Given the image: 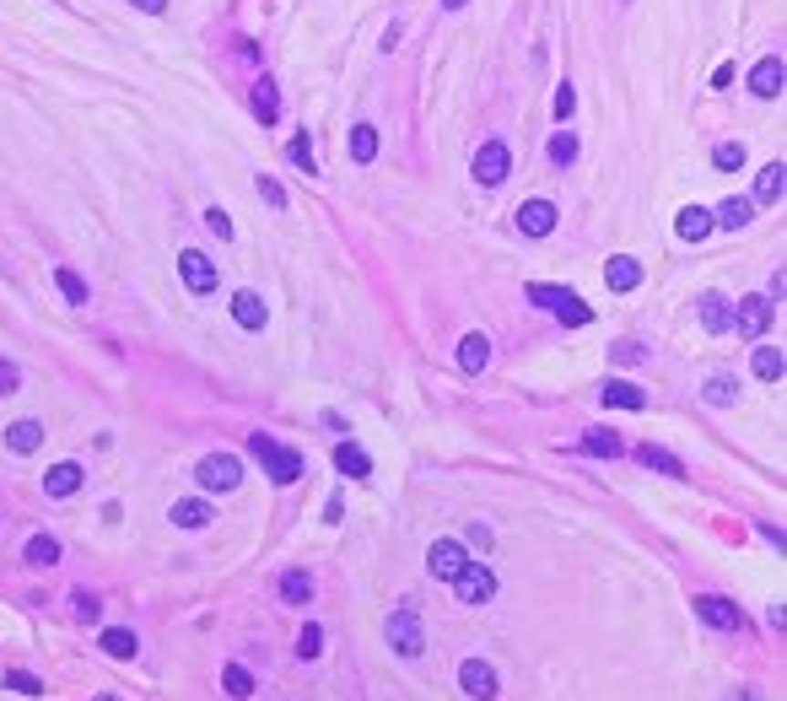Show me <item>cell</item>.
<instances>
[{
    "mask_svg": "<svg viewBox=\"0 0 787 701\" xmlns=\"http://www.w3.org/2000/svg\"><path fill=\"white\" fill-rule=\"evenodd\" d=\"M205 227H211L216 237H233V216H227L222 205H211V211H205Z\"/></svg>",
    "mask_w": 787,
    "mask_h": 701,
    "instance_id": "obj_47",
    "label": "cell"
},
{
    "mask_svg": "<svg viewBox=\"0 0 787 701\" xmlns=\"http://www.w3.org/2000/svg\"><path fill=\"white\" fill-rule=\"evenodd\" d=\"M129 5L146 11V16H162V11H168V0H129Z\"/></svg>",
    "mask_w": 787,
    "mask_h": 701,
    "instance_id": "obj_48",
    "label": "cell"
},
{
    "mask_svg": "<svg viewBox=\"0 0 787 701\" xmlns=\"http://www.w3.org/2000/svg\"><path fill=\"white\" fill-rule=\"evenodd\" d=\"M550 313H555L561 324H572V330L594 324V308H588V302H583L577 292H566V287H561V297H555V308H550Z\"/></svg>",
    "mask_w": 787,
    "mask_h": 701,
    "instance_id": "obj_23",
    "label": "cell"
},
{
    "mask_svg": "<svg viewBox=\"0 0 787 701\" xmlns=\"http://www.w3.org/2000/svg\"><path fill=\"white\" fill-rule=\"evenodd\" d=\"M248 103H254L259 124H275V119H281V92H275V81H270V76H259V81H254V98H248Z\"/></svg>",
    "mask_w": 787,
    "mask_h": 701,
    "instance_id": "obj_24",
    "label": "cell"
},
{
    "mask_svg": "<svg viewBox=\"0 0 787 701\" xmlns=\"http://www.w3.org/2000/svg\"><path fill=\"white\" fill-rule=\"evenodd\" d=\"M674 233L685 237V243H701V237L712 233V211H707V205H685L679 222H674Z\"/></svg>",
    "mask_w": 787,
    "mask_h": 701,
    "instance_id": "obj_25",
    "label": "cell"
},
{
    "mask_svg": "<svg viewBox=\"0 0 787 701\" xmlns=\"http://www.w3.org/2000/svg\"><path fill=\"white\" fill-rule=\"evenodd\" d=\"M383 637H388V647H394L399 658H421V653H426V632H421V615H416L410 604H399V610L388 615V626H383Z\"/></svg>",
    "mask_w": 787,
    "mask_h": 701,
    "instance_id": "obj_2",
    "label": "cell"
},
{
    "mask_svg": "<svg viewBox=\"0 0 787 701\" xmlns=\"http://www.w3.org/2000/svg\"><path fill=\"white\" fill-rule=\"evenodd\" d=\"M76 615H81L87 626H98V621H103V604H98V599H92V593L81 588V593H76Z\"/></svg>",
    "mask_w": 787,
    "mask_h": 701,
    "instance_id": "obj_43",
    "label": "cell"
},
{
    "mask_svg": "<svg viewBox=\"0 0 787 701\" xmlns=\"http://www.w3.org/2000/svg\"><path fill=\"white\" fill-rule=\"evenodd\" d=\"M485 361H491V340L485 335H464L459 340V367L464 372H485Z\"/></svg>",
    "mask_w": 787,
    "mask_h": 701,
    "instance_id": "obj_29",
    "label": "cell"
},
{
    "mask_svg": "<svg viewBox=\"0 0 787 701\" xmlns=\"http://www.w3.org/2000/svg\"><path fill=\"white\" fill-rule=\"evenodd\" d=\"M696 313H701V330L707 335H728L733 330V302L723 292H701L696 297Z\"/></svg>",
    "mask_w": 787,
    "mask_h": 701,
    "instance_id": "obj_12",
    "label": "cell"
},
{
    "mask_svg": "<svg viewBox=\"0 0 787 701\" xmlns=\"http://www.w3.org/2000/svg\"><path fill=\"white\" fill-rule=\"evenodd\" d=\"M599 400L615 410H647V389H637L631 378H605V383H599Z\"/></svg>",
    "mask_w": 787,
    "mask_h": 701,
    "instance_id": "obj_14",
    "label": "cell"
},
{
    "mask_svg": "<svg viewBox=\"0 0 787 701\" xmlns=\"http://www.w3.org/2000/svg\"><path fill=\"white\" fill-rule=\"evenodd\" d=\"M233 319H238V330H264V319H270V308L259 302V292H238L233 297Z\"/></svg>",
    "mask_w": 787,
    "mask_h": 701,
    "instance_id": "obj_21",
    "label": "cell"
},
{
    "mask_svg": "<svg viewBox=\"0 0 787 701\" xmlns=\"http://www.w3.org/2000/svg\"><path fill=\"white\" fill-rule=\"evenodd\" d=\"M22 561H27V567H55V561H60V539H55V534H33V539L22 545Z\"/></svg>",
    "mask_w": 787,
    "mask_h": 701,
    "instance_id": "obj_28",
    "label": "cell"
},
{
    "mask_svg": "<svg viewBox=\"0 0 787 701\" xmlns=\"http://www.w3.org/2000/svg\"><path fill=\"white\" fill-rule=\"evenodd\" d=\"M733 330H739L744 340H761V335L771 330V297H739V302H733Z\"/></svg>",
    "mask_w": 787,
    "mask_h": 701,
    "instance_id": "obj_7",
    "label": "cell"
},
{
    "mask_svg": "<svg viewBox=\"0 0 787 701\" xmlns=\"http://www.w3.org/2000/svg\"><path fill=\"white\" fill-rule=\"evenodd\" d=\"M712 168L739 173V168H744V146H739V141H718V146H712Z\"/></svg>",
    "mask_w": 787,
    "mask_h": 701,
    "instance_id": "obj_37",
    "label": "cell"
},
{
    "mask_svg": "<svg viewBox=\"0 0 787 701\" xmlns=\"http://www.w3.org/2000/svg\"><path fill=\"white\" fill-rule=\"evenodd\" d=\"M782 189H787V168L782 162H766V168L755 173V194H750V200H755V205H777Z\"/></svg>",
    "mask_w": 787,
    "mask_h": 701,
    "instance_id": "obj_18",
    "label": "cell"
},
{
    "mask_svg": "<svg viewBox=\"0 0 787 701\" xmlns=\"http://www.w3.org/2000/svg\"><path fill=\"white\" fill-rule=\"evenodd\" d=\"M426 567H431V578L453 583V578L470 567V550H464L459 539H431V550H426Z\"/></svg>",
    "mask_w": 787,
    "mask_h": 701,
    "instance_id": "obj_8",
    "label": "cell"
},
{
    "mask_svg": "<svg viewBox=\"0 0 787 701\" xmlns=\"http://www.w3.org/2000/svg\"><path fill=\"white\" fill-rule=\"evenodd\" d=\"M453 593H459V604H491V599H496V572H491L485 561H470V567L453 578Z\"/></svg>",
    "mask_w": 787,
    "mask_h": 701,
    "instance_id": "obj_6",
    "label": "cell"
},
{
    "mask_svg": "<svg viewBox=\"0 0 787 701\" xmlns=\"http://www.w3.org/2000/svg\"><path fill=\"white\" fill-rule=\"evenodd\" d=\"M470 173H475L481 189H496L502 178L513 173V152H507V141H485L481 152H475V162H470Z\"/></svg>",
    "mask_w": 787,
    "mask_h": 701,
    "instance_id": "obj_4",
    "label": "cell"
},
{
    "mask_svg": "<svg viewBox=\"0 0 787 701\" xmlns=\"http://www.w3.org/2000/svg\"><path fill=\"white\" fill-rule=\"evenodd\" d=\"M286 157H292V162H297L303 173H318V162H313V135H307V130L286 141Z\"/></svg>",
    "mask_w": 787,
    "mask_h": 701,
    "instance_id": "obj_38",
    "label": "cell"
},
{
    "mask_svg": "<svg viewBox=\"0 0 787 701\" xmlns=\"http://www.w3.org/2000/svg\"><path fill=\"white\" fill-rule=\"evenodd\" d=\"M211 518H216V507H211V502H200V497L173 502V524H179V528H205Z\"/></svg>",
    "mask_w": 787,
    "mask_h": 701,
    "instance_id": "obj_27",
    "label": "cell"
},
{
    "mask_svg": "<svg viewBox=\"0 0 787 701\" xmlns=\"http://www.w3.org/2000/svg\"><path fill=\"white\" fill-rule=\"evenodd\" d=\"M615 361H620V367H637V361H647V350L637 346V340H615Z\"/></svg>",
    "mask_w": 787,
    "mask_h": 701,
    "instance_id": "obj_45",
    "label": "cell"
},
{
    "mask_svg": "<svg viewBox=\"0 0 787 701\" xmlns=\"http://www.w3.org/2000/svg\"><path fill=\"white\" fill-rule=\"evenodd\" d=\"M782 81H787V65L782 55H766L755 70H750V92L761 98V103H771V98H782Z\"/></svg>",
    "mask_w": 787,
    "mask_h": 701,
    "instance_id": "obj_11",
    "label": "cell"
},
{
    "mask_svg": "<svg viewBox=\"0 0 787 701\" xmlns=\"http://www.w3.org/2000/svg\"><path fill=\"white\" fill-rule=\"evenodd\" d=\"M518 233L550 237L555 233V205H550V200H523V205H518Z\"/></svg>",
    "mask_w": 787,
    "mask_h": 701,
    "instance_id": "obj_13",
    "label": "cell"
},
{
    "mask_svg": "<svg viewBox=\"0 0 787 701\" xmlns=\"http://www.w3.org/2000/svg\"><path fill=\"white\" fill-rule=\"evenodd\" d=\"M459 685H464V696H475V701H496V669L485 664V658H464L459 664Z\"/></svg>",
    "mask_w": 787,
    "mask_h": 701,
    "instance_id": "obj_10",
    "label": "cell"
},
{
    "mask_svg": "<svg viewBox=\"0 0 787 701\" xmlns=\"http://www.w3.org/2000/svg\"><path fill=\"white\" fill-rule=\"evenodd\" d=\"M755 222V200L750 194H728L723 205L712 211V227H728V233H739V227H750Z\"/></svg>",
    "mask_w": 787,
    "mask_h": 701,
    "instance_id": "obj_16",
    "label": "cell"
},
{
    "mask_svg": "<svg viewBox=\"0 0 787 701\" xmlns=\"http://www.w3.org/2000/svg\"><path fill=\"white\" fill-rule=\"evenodd\" d=\"M583 454H594V459H620L626 443H620V432H609V426H588V432H583Z\"/></svg>",
    "mask_w": 787,
    "mask_h": 701,
    "instance_id": "obj_22",
    "label": "cell"
},
{
    "mask_svg": "<svg viewBox=\"0 0 787 701\" xmlns=\"http://www.w3.org/2000/svg\"><path fill=\"white\" fill-rule=\"evenodd\" d=\"M103 653H109V658H135L140 643H135V632H129V626H109V632H103Z\"/></svg>",
    "mask_w": 787,
    "mask_h": 701,
    "instance_id": "obj_34",
    "label": "cell"
},
{
    "mask_svg": "<svg viewBox=\"0 0 787 701\" xmlns=\"http://www.w3.org/2000/svg\"><path fill=\"white\" fill-rule=\"evenodd\" d=\"M81 480H87V469L76 465V459H65V465H55L49 475H44V491L65 502V497H76V491H81Z\"/></svg>",
    "mask_w": 787,
    "mask_h": 701,
    "instance_id": "obj_17",
    "label": "cell"
},
{
    "mask_svg": "<svg viewBox=\"0 0 787 701\" xmlns=\"http://www.w3.org/2000/svg\"><path fill=\"white\" fill-rule=\"evenodd\" d=\"M464 5H470V0H442V11H464Z\"/></svg>",
    "mask_w": 787,
    "mask_h": 701,
    "instance_id": "obj_50",
    "label": "cell"
},
{
    "mask_svg": "<svg viewBox=\"0 0 787 701\" xmlns=\"http://www.w3.org/2000/svg\"><path fill=\"white\" fill-rule=\"evenodd\" d=\"M701 400H707V405H718V410L733 405V400H739V378H728V372H712V378L701 383Z\"/></svg>",
    "mask_w": 787,
    "mask_h": 701,
    "instance_id": "obj_30",
    "label": "cell"
},
{
    "mask_svg": "<svg viewBox=\"0 0 787 701\" xmlns=\"http://www.w3.org/2000/svg\"><path fill=\"white\" fill-rule=\"evenodd\" d=\"M605 281H609V292H637L642 287V259H631V254L605 259Z\"/></svg>",
    "mask_w": 787,
    "mask_h": 701,
    "instance_id": "obj_15",
    "label": "cell"
},
{
    "mask_svg": "<svg viewBox=\"0 0 787 701\" xmlns=\"http://www.w3.org/2000/svg\"><path fill=\"white\" fill-rule=\"evenodd\" d=\"M545 157L555 162V168H572V162H577V135H572V130H555L550 146H545Z\"/></svg>",
    "mask_w": 787,
    "mask_h": 701,
    "instance_id": "obj_35",
    "label": "cell"
},
{
    "mask_svg": "<svg viewBox=\"0 0 787 701\" xmlns=\"http://www.w3.org/2000/svg\"><path fill=\"white\" fill-rule=\"evenodd\" d=\"M55 281H60V292H65V302H76V308H87V281L76 276V270H55Z\"/></svg>",
    "mask_w": 787,
    "mask_h": 701,
    "instance_id": "obj_39",
    "label": "cell"
},
{
    "mask_svg": "<svg viewBox=\"0 0 787 701\" xmlns=\"http://www.w3.org/2000/svg\"><path fill=\"white\" fill-rule=\"evenodd\" d=\"M550 109H555V119H572V114H577V92H572V81H561V87H555Z\"/></svg>",
    "mask_w": 787,
    "mask_h": 701,
    "instance_id": "obj_42",
    "label": "cell"
},
{
    "mask_svg": "<svg viewBox=\"0 0 787 701\" xmlns=\"http://www.w3.org/2000/svg\"><path fill=\"white\" fill-rule=\"evenodd\" d=\"M248 454L259 459V469H264L275 486H292V480H303V475H307L303 454H297V448H286V443H275L270 432H248Z\"/></svg>",
    "mask_w": 787,
    "mask_h": 701,
    "instance_id": "obj_1",
    "label": "cell"
},
{
    "mask_svg": "<svg viewBox=\"0 0 787 701\" xmlns=\"http://www.w3.org/2000/svg\"><path fill=\"white\" fill-rule=\"evenodd\" d=\"M259 194H264V205H270V211H286V189H281L275 178L259 173Z\"/></svg>",
    "mask_w": 787,
    "mask_h": 701,
    "instance_id": "obj_44",
    "label": "cell"
},
{
    "mask_svg": "<svg viewBox=\"0 0 787 701\" xmlns=\"http://www.w3.org/2000/svg\"><path fill=\"white\" fill-rule=\"evenodd\" d=\"M194 480H200L205 491H238V486H243V465L233 459V454H205V459L194 465Z\"/></svg>",
    "mask_w": 787,
    "mask_h": 701,
    "instance_id": "obj_3",
    "label": "cell"
},
{
    "mask_svg": "<svg viewBox=\"0 0 787 701\" xmlns=\"http://www.w3.org/2000/svg\"><path fill=\"white\" fill-rule=\"evenodd\" d=\"M637 465L653 469V475H668V480H685V465H679L668 448H658V443H642V448H637Z\"/></svg>",
    "mask_w": 787,
    "mask_h": 701,
    "instance_id": "obj_20",
    "label": "cell"
},
{
    "mask_svg": "<svg viewBox=\"0 0 787 701\" xmlns=\"http://www.w3.org/2000/svg\"><path fill=\"white\" fill-rule=\"evenodd\" d=\"M179 276H183V287H189L194 297H211V292H216V281H222L216 259H205L200 248H183V254H179Z\"/></svg>",
    "mask_w": 787,
    "mask_h": 701,
    "instance_id": "obj_5",
    "label": "cell"
},
{
    "mask_svg": "<svg viewBox=\"0 0 787 701\" xmlns=\"http://www.w3.org/2000/svg\"><path fill=\"white\" fill-rule=\"evenodd\" d=\"M318 653H324V626H318V621H307L303 637H297V658H318Z\"/></svg>",
    "mask_w": 787,
    "mask_h": 701,
    "instance_id": "obj_40",
    "label": "cell"
},
{
    "mask_svg": "<svg viewBox=\"0 0 787 701\" xmlns=\"http://www.w3.org/2000/svg\"><path fill=\"white\" fill-rule=\"evenodd\" d=\"M335 469L351 475V480H367V475H372V459H367V448H357V443L346 437V443L335 448Z\"/></svg>",
    "mask_w": 787,
    "mask_h": 701,
    "instance_id": "obj_26",
    "label": "cell"
},
{
    "mask_svg": "<svg viewBox=\"0 0 787 701\" xmlns=\"http://www.w3.org/2000/svg\"><path fill=\"white\" fill-rule=\"evenodd\" d=\"M5 691H22V696H44V680H38V675H27V669H11V675H5Z\"/></svg>",
    "mask_w": 787,
    "mask_h": 701,
    "instance_id": "obj_41",
    "label": "cell"
},
{
    "mask_svg": "<svg viewBox=\"0 0 787 701\" xmlns=\"http://www.w3.org/2000/svg\"><path fill=\"white\" fill-rule=\"evenodd\" d=\"M378 157V124H351V162L367 168Z\"/></svg>",
    "mask_w": 787,
    "mask_h": 701,
    "instance_id": "obj_31",
    "label": "cell"
},
{
    "mask_svg": "<svg viewBox=\"0 0 787 701\" xmlns=\"http://www.w3.org/2000/svg\"><path fill=\"white\" fill-rule=\"evenodd\" d=\"M712 87H718V92H728V87H733V65H718V76H712Z\"/></svg>",
    "mask_w": 787,
    "mask_h": 701,
    "instance_id": "obj_49",
    "label": "cell"
},
{
    "mask_svg": "<svg viewBox=\"0 0 787 701\" xmlns=\"http://www.w3.org/2000/svg\"><path fill=\"white\" fill-rule=\"evenodd\" d=\"M275 588H281V599H286V604H307V599H313V578L297 572V567H292V572H281V583H275Z\"/></svg>",
    "mask_w": 787,
    "mask_h": 701,
    "instance_id": "obj_33",
    "label": "cell"
},
{
    "mask_svg": "<svg viewBox=\"0 0 787 701\" xmlns=\"http://www.w3.org/2000/svg\"><path fill=\"white\" fill-rule=\"evenodd\" d=\"M696 615L707 626H718V632H744V610L733 599H723V593H696Z\"/></svg>",
    "mask_w": 787,
    "mask_h": 701,
    "instance_id": "obj_9",
    "label": "cell"
},
{
    "mask_svg": "<svg viewBox=\"0 0 787 701\" xmlns=\"http://www.w3.org/2000/svg\"><path fill=\"white\" fill-rule=\"evenodd\" d=\"M222 685H227V696H238V701L254 696V675H248L243 664H227V669H222Z\"/></svg>",
    "mask_w": 787,
    "mask_h": 701,
    "instance_id": "obj_36",
    "label": "cell"
},
{
    "mask_svg": "<svg viewBox=\"0 0 787 701\" xmlns=\"http://www.w3.org/2000/svg\"><path fill=\"white\" fill-rule=\"evenodd\" d=\"M5 448L11 454H38L44 448V421H11L5 426Z\"/></svg>",
    "mask_w": 787,
    "mask_h": 701,
    "instance_id": "obj_19",
    "label": "cell"
},
{
    "mask_svg": "<svg viewBox=\"0 0 787 701\" xmlns=\"http://www.w3.org/2000/svg\"><path fill=\"white\" fill-rule=\"evenodd\" d=\"M782 372H787L782 350H777V346H755V378H766V383H782Z\"/></svg>",
    "mask_w": 787,
    "mask_h": 701,
    "instance_id": "obj_32",
    "label": "cell"
},
{
    "mask_svg": "<svg viewBox=\"0 0 787 701\" xmlns=\"http://www.w3.org/2000/svg\"><path fill=\"white\" fill-rule=\"evenodd\" d=\"M16 389H22V372H16V361H5V356H0V400H5V394H16Z\"/></svg>",
    "mask_w": 787,
    "mask_h": 701,
    "instance_id": "obj_46",
    "label": "cell"
}]
</instances>
